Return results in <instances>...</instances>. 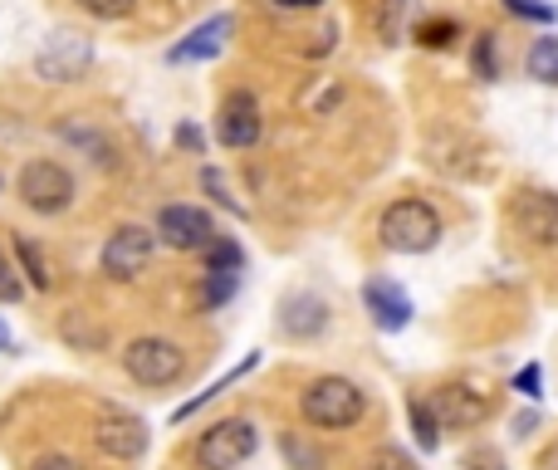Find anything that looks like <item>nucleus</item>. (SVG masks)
Instances as JSON below:
<instances>
[{
    "label": "nucleus",
    "mask_w": 558,
    "mask_h": 470,
    "mask_svg": "<svg viewBox=\"0 0 558 470\" xmlns=\"http://www.w3.org/2000/svg\"><path fill=\"white\" fill-rule=\"evenodd\" d=\"M176 147H191V152H201V147H206L201 127H196V123H182V127H176Z\"/></svg>",
    "instance_id": "32"
},
{
    "label": "nucleus",
    "mask_w": 558,
    "mask_h": 470,
    "mask_svg": "<svg viewBox=\"0 0 558 470\" xmlns=\"http://www.w3.org/2000/svg\"><path fill=\"white\" fill-rule=\"evenodd\" d=\"M411 15V0H387V5H382V15H377V29H382V39H387V45H401V35H407V25H401V20Z\"/></svg>",
    "instance_id": "22"
},
{
    "label": "nucleus",
    "mask_w": 558,
    "mask_h": 470,
    "mask_svg": "<svg viewBox=\"0 0 558 470\" xmlns=\"http://www.w3.org/2000/svg\"><path fill=\"white\" fill-rule=\"evenodd\" d=\"M255 368H260V352H245V358L235 362L231 372H221V378H215V382H211V387H206V392H196V397H186L182 407L172 411V421H176V426H182V421H191V411H201V407H206V401H211V397H221V392H231L235 382H240L245 372H255Z\"/></svg>",
    "instance_id": "16"
},
{
    "label": "nucleus",
    "mask_w": 558,
    "mask_h": 470,
    "mask_svg": "<svg viewBox=\"0 0 558 470\" xmlns=\"http://www.w3.org/2000/svg\"><path fill=\"white\" fill-rule=\"evenodd\" d=\"M15 255H20V264H25V280L35 284V289H49V284H54V274H49V260H45V250H39V245H29L25 235H20Z\"/></svg>",
    "instance_id": "19"
},
{
    "label": "nucleus",
    "mask_w": 558,
    "mask_h": 470,
    "mask_svg": "<svg viewBox=\"0 0 558 470\" xmlns=\"http://www.w3.org/2000/svg\"><path fill=\"white\" fill-rule=\"evenodd\" d=\"M529 74L538 78V84H558V35H544L529 45Z\"/></svg>",
    "instance_id": "18"
},
{
    "label": "nucleus",
    "mask_w": 558,
    "mask_h": 470,
    "mask_svg": "<svg viewBox=\"0 0 558 470\" xmlns=\"http://www.w3.org/2000/svg\"><path fill=\"white\" fill-rule=\"evenodd\" d=\"M505 10L519 20H534V25H554L558 20V5H548V0H505Z\"/></svg>",
    "instance_id": "23"
},
{
    "label": "nucleus",
    "mask_w": 558,
    "mask_h": 470,
    "mask_svg": "<svg viewBox=\"0 0 558 470\" xmlns=\"http://www.w3.org/2000/svg\"><path fill=\"white\" fill-rule=\"evenodd\" d=\"M20 196H25L29 211L59 215L74 201V176H69V166L54 162V157H35V162L20 166Z\"/></svg>",
    "instance_id": "5"
},
{
    "label": "nucleus",
    "mask_w": 558,
    "mask_h": 470,
    "mask_svg": "<svg viewBox=\"0 0 558 470\" xmlns=\"http://www.w3.org/2000/svg\"><path fill=\"white\" fill-rule=\"evenodd\" d=\"M280 329L289 333V338H319V333L328 329V304H323L319 294H289Z\"/></svg>",
    "instance_id": "15"
},
{
    "label": "nucleus",
    "mask_w": 558,
    "mask_h": 470,
    "mask_svg": "<svg viewBox=\"0 0 558 470\" xmlns=\"http://www.w3.org/2000/svg\"><path fill=\"white\" fill-rule=\"evenodd\" d=\"M201 186H206V191H211V196H215V201H221V206H225V211L245 215V206H240V201H235L231 182H225V176H221V172H215V166H206V172H201Z\"/></svg>",
    "instance_id": "25"
},
{
    "label": "nucleus",
    "mask_w": 558,
    "mask_h": 470,
    "mask_svg": "<svg viewBox=\"0 0 558 470\" xmlns=\"http://www.w3.org/2000/svg\"><path fill=\"white\" fill-rule=\"evenodd\" d=\"M123 372L137 387H172L186 372V352H182V343L157 338V333L152 338H133L123 348Z\"/></svg>",
    "instance_id": "4"
},
{
    "label": "nucleus",
    "mask_w": 558,
    "mask_h": 470,
    "mask_svg": "<svg viewBox=\"0 0 558 470\" xmlns=\"http://www.w3.org/2000/svg\"><path fill=\"white\" fill-rule=\"evenodd\" d=\"M407 417H411V436H417V446L421 450H436L441 446V421H436V411H431V401L411 397L407 401Z\"/></svg>",
    "instance_id": "17"
},
{
    "label": "nucleus",
    "mask_w": 558,
    "mask_h": 470,
    "mask_svg": "<svg viewBox=\"0 0 558 470\" xmlns=\"http://www.w3.org/2000/svg\"><path fill=\"white\" fill-rule=\"evenodd\" d=\"M15 348V338H10V329H5V319H0V352H10Z\"/></svg>",
    "instance_id": "35"
},
{
    "label": "nucleus",
    "mask_w": 558,
    "mask_h": 470,
    "mask_svg": "<svg viewBox=\"0 0 558 470\" xmlns=\"http://www.w3.org/2000/svg\"><path fill=\"white\" fill-rule=\"evenodd\" d=\"M509 231L534 250H554L558 245V196L554 191H519L509 201Z\"/></svg>",
    "instance_id": "6"
},
{
    "label": "nucleus",
    "mask_w": 558,
    "mask_h": 470,
    "mask_svg": "<svg viewBox=\"0 0 558 470\" xmlns=\"http://www.w3.org/2000/svg\"><path fill=\"white\" fill-rule=\"evenodd\" d=\"M240 289V270H206V309H221Z\"/></svg>",
    "instance_id": "20"
},
{
    "label": "nucleus",
    "mask_w": 558,
    "mask_h": 470,
    "mask_svg": "<svg viewBox=\"0 0 558 470\" xmlns=\"http://www.w3.org/2000/svg\"><path fill=\"white\" fill-rule=\"evenodd\" d=\"M377 235H382V245L397 255H426V250H436V240H441V215H436V206H426L421 196H401V201H392L387 211H382Z\"/></svg>",
    "instance_id": "2"
},
{
    "label": "nucleus",
    "mask_w": 558,
    "mask_h": 470,
    "mask_svg": "<svg viewBox=\"0 0 558 470\" xmlns=\"http://www.w3.org/2000/svg\"><path fill=\"white\" fill-rule=\"evenodd\" d=\"M231 29H235V20H231V15H211V20H201V25H196L191 35L182 39V45L166 49V64H201V59H215V54L225 49V39H231Z\"/></svg>",
    "instance_id": "14"
},
{
    "label": "nucleus",
    "mask_w": 558,
    "mask_h": 470,
    "mask_svg": "<svg viewBox=\"0 0 558 470\" xmlns=\"http://www.w3.org/2000/svg\"><path fill=\"white\" fill-rule=\"evenodd\" d=\"M475 74H480V78H495V74H499L495 35H480V45H475Z\"/></svg>",
    "instance_id": "29"
},
{
    "label": "nucleus",
    "mask_w": 558,
    "mask_h": 470,
    "mask_svg": "<svg viewBox=\"0 0 558 470\" xmlns=\"http://www.w3.org/2000/svg\"><path fill=\"white\" fill-rule=\"evenodd\" d=\"M514 392L519 397H529V401L544 397V368H538V362H524V368L514 372Z\"/></svg>",
    "instance_id": "27"
},
{
    "label": "nucleus",
    "mask_w": 558,
    "mask_h": 470,
    "mask_svg": "<svg viewBox=\"0 0 558 470\" xmlns=\"http://www.w3.org/2000/svg\"><path fill=\"white\" fill-rule=\"evenodd\" d=\"M157 235H162L166 245H176V250H206V245L215 240V221L201 211V206L172 201L157 211Z\"/></svg>",
    "instance_id": "11"
},
{
    "label": "nucleus",
    "mask_w": 558,
    "mask_h": 470,
    "mask_svg": "<svg viewBox=\"0 0 558 470\" xmlns=\"http://www.w3.org/2000/svg\"><path fill=\"white\" fill-rule=\"evenodd\" d=\"M431 411H436L441 431H475L480 421L489 417V401L480 397V392L460 387V382H450V387H441L436 397H431Z\"/></svg>",
    "instance_id": "12"
},
{
    "label": "nucleus",
    "mask_w": 558,
    "mask_h": 470,
    "mask_svg": "<svg viewBox=\"0 0 558 470\" xmlns=\"http://www.w3.org/2000/svg\"><path fill=\"white\" fill-rule=\"evenodd\" d=\"M78 10H88L94 20H127L137 10V0H74Z\"/></svg>",
    "instance_id": "24"
},
{
    "label": "nucleus",
    "mask_w": 558,
    "mask_h": 470,
    "mask_svg": "<svg viewBox=\"0 0 558 470\" xmlns=\"http://www.w3.org/2000/svg\"><path fill=\"white\" fill-rule=\"evenodd\" d=\"M260 450V431H255V421L245 417H225L215 421L211 431H201V441H196V470H240L245 460Z\"/></svg>",
    "instance_id": "3"
},
{
    "label": "nucleus",
    "mask_w": 558,
    "mask_h": 470,
    "mask_svg": "<svg viewBox=\"0 0 558 470\" xmlns=\"http://www.w3.org/2000/svg\"><path fill=\"white\" fill-rule=\"evenodd\" d=\"M88 64H94V45L84 35H69V29H54L35 54V74L45 84H74Z\"/></svg>",
    "instance_id": "8"
},
{
    "label": "nucleus",
    "mask_w": 558,
    "mask_h": 470,
    "mask_svg": "<svg viewBox=\"0 0 558 470\" xmlns=\"http://www.w3.org/2000/svg\"><path fill=\"white\" fill-rule=\"evenodd\" d=\"M362 304H368L372 323H377L382 333H401L411 323L407 289H401V284H392V280H368V284H362Z\"/></svg>",
    "instance_id": "13"
},
{
    "label": "nucleus",
    "mask_w": 558,
    "mask_h": 470,
    "mask_svg": "<svg viewBox=\"0 0 558 470\" xmlns=\"http://www.w3.org/2000/svg\"><path fill=\"white\" fill-rule=\"evenodd\" d=\"M152 255H157V235L147 225H123V231H113L103 240V274L133 284L152 264Z\"/></svg>",
    "instance_id": "7"
},
{
    "label": "nucleus",
    "mask_w": 558,
    "mask_h": 470,
    "mask_svg": "<svg viewBox=\"0 0 558 470\" xmlns=\"http://www.w3.org/2000/svg\"><path fill=\"white\" fill-rule=\"evenodd\" d=\"M240 264H245V250L231 235H215V240L206 245V270H240Z\"/></svg>",
    "instance_id": "21"
},
{
    "label": "nucleus",
    "mask_w": 558,
    "mask_h": 470,
    "mask_svg": "<svg viewBox=\"0 0 558 470\" xmlns=\"http://www.w3.org/2000/svg\"><path fill=\"white\" fill-rule=\"evenodd\" d=\"M299 411H303V421L319 431H348L362 421L368 397H362V387L348 378H313L299 397Z\"/></svg>",
    "instance_id": "1"
},
{
    "label": "nucleus",
    "mask_w": 558,
    "mask_h": 470,
    "mask_svg": "<svg viewBox=\"0 0 558 470\" xmlns=\"http://www.w3.org/2000/svg\"><path fill=\"white\" fill-rule=\"evenodd\" d=\"M368 470H417V460H411L407 450H397V446H377L368 456Z\"/></svg>",
    "instance_id": "26"
},
{
    "label": "nucleus",
    "mask_w": 558,
    "mask_h": 470,
    "mask_svg": "<svg viewBox=\"0 0 558 470\" xmlns=\"http://www.w3.org/2000/svg\"><path fill=\"white\" fill-rule=\"evenodd\" d=\"M147 441H152L147 421L133 417V411H123V407L103 411V417H98V426H94V446L103 450L108 460H123V466H127V460H142Z\"/></svg>",
    "instance_id": "10"
},
{
    "label": "nucleus",
    "mask_w": 558,
    "mask_h": 470,
    "mask_svg": "<svg viewBox=\"0 0 558 470\" xmlns=\"http://www.w3.org/2000/svg\"><path fill=\"white\" fill-rule=\"evenodd\" d=\"M260 133H264L260 98H255L250 88H231V94L221 98V113H215V137H221V147L245 152V147L260 143Z\"/></svg>",
    "instance_id": "9"
},
{
    "label": "nucleus",
    "mask_w": 558,
    "mask_h": 470,
    "mask_svg": "<svg viewBox=\"0 0 558 470\" xmlns=\"http://www.w3.org/2000/svg\"><path fill=\"white\" fill-rule=\"evenodd\" d=\"M20 294H25V284L15 280V270H10L5 260H0V299H5V304H15Z\"/></svg>",
    "instance_id": "30"
},
{
    "label": "nucleus",
    "mask_w": 558,
    "mask_h": 470,
    "mask_svg": "<svg viewBox=\"0 0 558 470\" xmlns=\"http://www.w3.org/2000/svg\"><path fill=\"white\" fill-rule=\"evenodd\" d=\"M417 39L426 49H441V45H450V39H456V25H450V20H426V25H417Z\"/></svg>",
    "instance_id": "28"
},
{
    "label": "nucleus",
    "mask_w": 558,
    "mask_h": 470,
    "mask_svg": "<svg viewBox=\"0 0 558 470\" xmlns=\"http://www.w3.org/2000/svg\"><path fill=\"white\" fill-rule=\"evenodd\" d=\"M29 470H84L74 456H59V450H49V456H39Z\"/></svg>",
    "instance_id": "31"
},
{
    "label": "nucleus",
    "mask_w": 558,
    "mask_h": 470,
    "mask_svg": "<svg viewBox=\"0 0 558 470\" xmlns=\"http://www.w3.org/2000/svg\"><path fill=\"white\" fill-rule=\"evenodd\" d=\"M538 426V417H534V411H519V417H514V436H529V431H534Z\"/></svg>",
    "instance_id": "33"
},
{
    "label": "nucleus",
    "mask_w": 558,
    "mask_h": 470,
    "mask_svg": "<svg viewBox=\"0 0 558 470\" xmlns=\"http://www.w3.org/2000/svg\"><path fill=\"white\" fill-rule=\"evenodd\" d=\"M270 5H280V10H319L323 0H270Z\"/></svg>",
    "instance_id": "34"
}]
</instances>
